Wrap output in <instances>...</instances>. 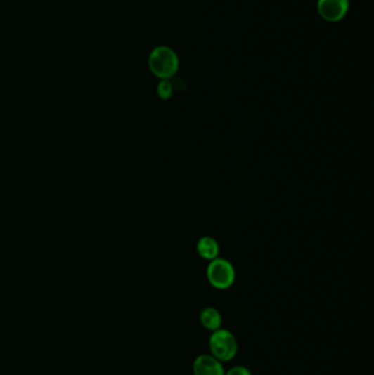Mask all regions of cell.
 <instances>
[{"instance_id":"obj_1","label":"cell","mask_w":374,"mask_h":375,"mask_svg":"<svg viewBox=\"0 0 374 375\" xmlns=\"http://www.w3.org/2000/svg\"><path fill=\"white\" fill-rule=\"evenodd\" d=\"M148 66L153 75L160 79H170L179 70L177 53L168 46H157L150 52Z\"/></svg>"},{"instance_id":"obj_2","label":"cell","mask_w":374,"mask_h":375,"mask_svg":"<svg viewBox=\"0 0 374 375\" xmlns=\"http://www.w3.org/2000/svg\"><path fill=\"white\" fill-rule=\"evenodd\" d=\"M209 347L211 355L221 362H228L234 359L238 350L235 336L230 330L223 328L212 331V335L209 336Z\"/></svg>"},{"instance_id":"obj_3","label":"cell","mask_w":374,"mask_h":375,"mask_svg":"<svg viewBox=\"0 0 374 375\" xmlns=\"http://www.w3.org/2000/svg\"><path fill=\"white\" fill-rule=\"evenodd\" d=\"M207 277L209 284L215 289L226 290L234 283L235 269L230 261L215 258L207 267Z\"/></svg>"},{"instance_id":"obj_4","label":"cell","mask_w":374,"mask_h":375,"mask_svg":"<svg viewBox=\"0 0 374 375\" xmlns=\"http://www.w3.org/2000/svg\"><path fill=\"white\" fill-rule=\"evenodd\" d=\"M349 11V0H318L317 11L328 22H338Z\"/></svg>"},{"instance_id":"obj_5","label":"cell","mask_w":374,"mask_h":375,"mask_svg":"<svg viewBox=\"0 0 374 375\" xmlns=\"http://www.w3.org/2000/svg\"><path fill=\"white\" fill-rule=\"evenodd\" d=\"M195 375H225L222 362L212 355H201L193 362Z\"/></svg>"},{"instance_id":"obj_6","label":"cell","mask_w":374,"mask_h":375,"mask_svg":"<svg viewBox=\"0 0 374 375\" xmlns=\"http://www.w3.org/2000/svg\"><path fill=\"white\" fill-rule=\"evenodd\" d=\"M197 251L203 259L211 261L219 256L220 246L214 238L205 236V237L200 238L198 242Z\"/></svg>"},{"instance_id":"obj_7","label":"cell","mask_w":374,"mask_h":375,"mask_svg":"<svg viewBox=\"0 0 374 375\" xmlns=\"http://www.w3.org/2000/svg\"><path fill=\"white\" fill-rule=\"evenodd\" d=\"M200 322L205 329L209 331H215L220 329L222 326V315L214 308H205L200 312Z\"/></svg>"},{"instance_id":"obj_8","label":"cell","mask_w":374,"mask_h":375,"mask_svg":"<svg viewBox=\"0 0 374 375\" xmlns=\"http://www.w3.org/2000/svg\"><path fill=\"white\" fill-rule=\"evenodd\" d=\"M158 97L162 100H168L174 93V85L169 79H160L157 86Z\"/></svg>"},{"instance_id":"obj_9","label":"cell","mask_w":374,"mask_h":375,"mask_svg":"<svg viewBox=\"0 0 374 375\" xmlns=\"http://www.w3.org/2000/svg\"><path fill=\"white\" fill-rule=\"evenodd\" d=\"M225 375H252V371L244 365H236L234 368L225 372Z\"/></svg>"}]
</instances>
